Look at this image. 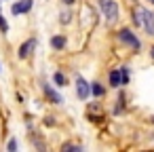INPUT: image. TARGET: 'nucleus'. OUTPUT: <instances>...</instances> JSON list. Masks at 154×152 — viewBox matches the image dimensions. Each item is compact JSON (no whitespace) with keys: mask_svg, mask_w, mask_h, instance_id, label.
<instances>
[{"mask_svg":"<svg viewBox=\"0 0 154 152\" xmlns=\"http://www.w3.org/2000/svg\"><path fill=\"white\" fill-rule=\"evenodd\" d=\"M120 72H122V85H129V70L120 68Z\"/></svg>","mask_w":154,"mask_h":152,"instance_id":"2eb2a0df","label":"nucleus"},{"mask_svg":"<svg viewBox=\"0 0 154 152\" xmlns=\"http://www.w3.org/2000/svg\"><path fill=\"white\" fill-rule=\"evenodd\" d=\"M148 2H150V5H154V0H148Z\"/></svg>","mask_w":154,"mask_h":152,"instance_id":"6ab92c4d","label":"nucleus"},{"mask_svg":"<svg viewBox=\"0 0 154 152\" xmlns=\"http://www.w3.org/2000/svg\"><path fill=\"white\" fill-rule=\"evenodd\" d=\"M76 95H78V99H82V101L91 95V85H89L85 78H80V76H78V80H76Z\"/></svg>","mask_w":154,"mask_h":152,"instance_id":"20e7f679","label":"nucleus"},{"mask_svg":"<svg viewBox=\"0 0 154 152\" xmlns=\"http://www.w3.org/2000/svg\"><path fill=\"white\" fill-rule=\"evenodd\" d=\"M66 45H68L66 36H53V38H51V47H53L55 51H61V49H66Z\"/></svg>","mask_w":154,"mask_h":152,"instance_id":"1a4fd4ad","label":"nucleus"},{"mask_svg":"<svg viewBox=\"0 0 154 152\" xmlns=\"http://www.w3.org/2000/svg\"><path fill=\"white\" fill-rule=\"evenodd\" d=\"M118 40H120V42H125V45H129L133 51H139V49H141V42H139V38H137V36H135L131 30H127V28L118 32Z\"/></svg>","mask_w":154,"mask_h":152,"instance_id":"f03ea898","label":"nucleus"},{"mask_svg":"<svg viewBox=\"0 0 154 152\" xmlns=\"http://www.w3.org/2000/svg\"><path fill=\"white\" fill-rule=\"evenodd\" d=\"M7 148H9V152H15V150H17V139H11Z\"/></svg>","mask_w":154,"mask_h":152,"instance_id":"dca6fc26","label":"nucleus"},{"mask_svg":"<svg viewBox=\"0 0 154 152\" xmlns=\"http://www.w3.org/2000/svg\"><path fill=\"white\" fill-rule=\"evenodd\" d=\"M53 80H55V85H57V87H66V76H63L61 72H55Z\"/></svg>","mask_w":154,"mask_h":152,"instance_id":"9b49d317","label":"nucleus"},{"mask_svg":"<svg viewBox=\"0 0 154 152\" xmlns=\"http://www.w3.org/2000/svg\"><path fill=\"white\" fill-rule=\"evenodd\" d=\"M32 0H19V2H15L13 7H11V13L17 17V15H23V13H28L30 9H32Z\"/></svg>","mask_w":154,"mask_h":152,"instance_id":"39448f33","label":"nucleus"},{"mask_svg":"<svg viewBox=\"0 0 154 152\" xmlns=\"http://www.w3.org/2000/svg\"><path fill=\"white\" fill-rule=\"evenodd\" d=\"M70 19H72V13H70V11H63V13L59 15V21H61V23H70Z\"/></svg>","mask_w":154,"mask_h":152,"instance_id":"f8f14e48","label":"nucleus"},{"mask_svg":"<svg viewBox=\"0 0 154 152\" xmlns=\"http://www.w3.org/2000/svg\"><path fill=\"white\" fill-rule=\"evenodd\" d=\"M45 95L51 99V104H61V95H59L53 87H49V85H45Z\"/></svg>","mask_w":154,"mask_h":152,"instance_id":"6e6552de","label":"nucleus"},{"mask_svg":"<svg viewBox=\"0 0 154 152\" xmlns=\"http://www.w3.org/2000/svg\"><path fill=\"white\" fill-rule=\"evenodd\" d=\"M0 32H2V34L9 32V23H7V19H5L2 15H0Z\"/></svg>","mask_w":154,"mask_h":152,"instance_id":"ddd939ff","label":"nucleus"},{"mask_svg":"<svg viewBox=\"0 0 154 152\" xmlns=\"http://www.w3.org/2000/svg\"><path fill=\"white\" fill-rule=\"evenodd\" d=\"M74 2V0H63V5H72Z\"/></svg>","mask_w":154,"mask_h":152,"instance_id":"f3484780","label":"nucleus"},{"mask_svg":"<svg viewBox=\"0 0 154 152\" xmlns=\"http://www.w3.org/2000/svg\"><path fill=\"white\" fill-rule=\"evenodd\" d=\"M139 11H141V26H143V30L148 32V36H154V15L150 11H146V9H139Z\"/></svg>","mask_w":154,"mask_h":152,"instance_id":"7ed1b4c3","label":"nucleus"},{"mask_svg":"<svg viewBox=\"0 0 154 152\" xmlns=\"http://www.w3.org/2000/svg\"><path fill=\"white\" fill-rule=\"evenodd\" d=\"M150 55H152V59H154V47H152V49H150Z\"/></svg>","mask_w":154,"mask_h":152,"instance_id":"a211bd4d","label":"nucleus"},{"mask_svg":"<svg viewBox=\"0 0 154 152\" xmlns=\"http://www.w3.org/2000/svg\"><path fill=\"white\" fill-rule=\"evenodd\" d=\"M36 47V38H30V40H26L21 47H19V59H26L30 53H32V49Z\"/></svg>","mask_w":154,"mask_h":152,"instance_id":"423d86ee","label":"nucleus"},{"mask_svg":"<svg viewBox=\"0 0 154 152\" xmlns=\"http://www.w3.org/2000/svg\"><path fill=\"white\" fill-rule=\"evenodd\" d=\"M63 152H80V146H74V144H66V146H63Z\"/></svg>","mask_w":154,"mask_h":152,"instance_id":"4468645a","label":"nucleus"},{"mask_svg":"<svg viewBox=\"0 0 154 152\" xmlns=\"http://www.w3.org/2000/svg\"><path fill=\"white\" fill-rule=\"evenodd\" d=\"M99 9H101L103 17H106L110 23L118 19L120 9H118V2H116V0H99Z\"/></svg>","mask_w":154,"mask_h":152,"instance_id":"f257e3e1","label":"nucleus"},{"mask_svg":"<svg viewBox=\"0 0 154 152\" xmlns=\"http://www.w3.org/2000/svg\"><path fill=\"white\" fill-rule=\"evenodd\" d=\"M110 87H122V72L120 70H112L110 72Z\"/></svg>","mask_w":154,"mask_h":152,"instance_id":"0eeeda50","label":"nucleus"},{"mask_svg":"<svg viewBox=\"0 0 154 152\" xmlns=\"http://www.w3.org/2000/svg\"><path fill=\"white\" fill-rule=\"evenodd\" d=\"M103 93H106V89H103L99 82H91V95H95V97H103Z\"/></svg>","mask_w":154,"mask_h":152,"instance_id":"9d476101","label":"nucleus"}]
</instances>
